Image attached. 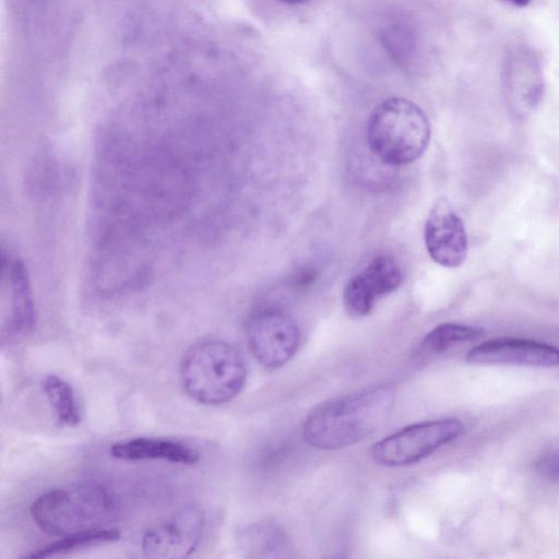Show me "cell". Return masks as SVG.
<instances>
[{
	"label": "cell",
	"mask_w": 559,
	"mask_h": 559,
	"mask_svg": "<svg viewBox=\"0 0 559 559\" xmlns=\"http://www.w3.org/2000/svg\"><path fill=\"white\" fill-rule=\"evenodd\" d=\"M247 379L241 354L233 345L209 340L197 343L183 356L180 380L186 393L205 405H221L235 399Z\"/></svg>",
	"instance_id": "4"
},
{
	"label": "cell",
	"mask_w": 559,
	"mask_h": 559,
	"mask_svg": "<svg viewBox=\"0 0 559 559\" xmlns=\"http://www.w3.org/2000/svg\"><path fill=\"white\" fill-rule=\"evenodd\" d=\"M36 525L56 536L108 527L118 515L111 493L96 483H80L51 489L31 507Z\"/></svg>",
	"instance_id": "2"
},
{
	"label": "cell",
	"mask_w": 559,
	"mask_h": 559,
	"mask_svg": "<svg viewBox=\"0 0 559 559\" xmlns=\"http://www.w3.org/2000/svg\"><path fill=\"white\" fill-rule=\"evenodd\" d=\"M247 340L255 360L267 369H274L294 357L299 347L300 331L290 316L269 310L250 320Z\"/></svg>",
	"instance_id": "6"
},
{
	"label": "cell",
	"mask_w": 559,
	"mask_h": 559,
	"mask_svg": "<svg viewBox=\"0 0 559 559\" xmlns=\"http://www.w3.org/2000/svg\"><path fill=\"white\" fill-rule=\"evenodd\" d=\"M463 430L464 425L453 418L414 424L374 443L371 456L385 466L411 465L455 440Z\"/></svg>",
	"instance_id": "5"
},
{
	"label": "cell",
	"mask_w": 559,
	"mask_h": 559,
	"mask_svg": "<svg viewBox=\"0 0 559 559\" xmlns=\"http://www.w3.org/2000/svg\"><path fill=\"white\" fill-rule=\"evenodd\" d=\"M481 334L483 331L477 328L457 323H443L432 329L421 340L418 353L424 357L435 356L456 344L474 341Z\"/></svg>",
	"instance_id": "14"
},
{
	"label": "cell",
	"mask_w": 559,
	"mask_h": 559,
	"mask_svg": "<svg viewBox=\"0 0 559 559\" xmlns=\"http://www.w3.org/2000/svg\"><path fill=\"white\" fill-rule=\"evenodd\" d=\"M425 245L430 258L444 267H457L467 257V235L450 201L440 198L425 224Z\"/></svg>",
	"instance_id": "9"
},
{
	"label": "cell",
	"mask_w": 559,
	"mask_h": 559,
	"mask_svg": "<svg viewBox=\"0 0 559 559\" xmlns=\"http://www.w3.org/2000/svg\"><path fill=\"white\" fill-rule=\"evenodd\" d=\"M504 1L511 2L518 7H525L530 3L531 0H504Z\"/></svg>",
	"instance_id": "17"
},
{
	"label": "cell",
	"mask_w": 559,
	"mask_h": 559,
	"mask_svg": "<svg viewBox=\"0 0 559 559\" xmlns=\"http://www.w3.org/2000/svg\"><path fill=\"white\" fill-rule=\"evenodd\" d=\"M2 338L15 340L28 335L35 324V309L23 263L2 255L1 264Z\"/></svg>",
	"instance_id": "8"
},
{
	"label": "cell",
	"mask_w": 559,
	"mask_h": 559,
	"mask_svg": "<svg viewBox=\"0 0 559 559\" xmlns=\"http://www.w3.org/2000/svg\"><path fill=\"white\" fill-rule=\"evenodd\" d=\"M43 389L58 421L63 426H76L80 415L72 386L56 374H47L43 380Z\"/></svg>",
	"instance_id": "15"
},
{
	"label": "cell",
	"mask_w": 559,
	"mask_h": 559,
	"mask_svg": "<svg viewBox=\"0 0 559 559\" xmlns=\"http://www.w3.org/2000/svg\"><path fill=\"white\" fill-rule=\"evenodd\" d=\"M536 468L544 477L559 480V450H554L543 455L538 460Z\"/></svg>",
	"instance_id": "16"
},
{
	"label": "cell",
	"mask_w": 559,
	"mask_h": 559,
	"mask_svg": "<svg viewBox=\"0 0 559 559\" xmlns=\"http://www.w3.org/2000/svg\"><path fill=\"white\" fill-rule=\"evenodd\" d=\"M472 364L559 367V348L522 338H496L472 348L466 355Z\"/></svg>",
	"instance_id": "11"
},
{
	"label": "cell",
	"mask_w": 559,
	"mask_h": 559,
	"mask_svg": "<svg viewBox=\"0 0 559 559\" xmlns=\"http://www.w3.org/2000/svg\"><path fill=\"white\" fill-rule=\"evenodd\" d=\"M430 135L427 115L417 104L403 97H389L379 103L367 122L369 148L386 165L401 166L418 159Z\"/></svg>",
	"instance_id": "3"
},
{
	"label": "cell",
	"mask_w": 559,
	"mask_h": 559,
	"mask_svg": "<svg viewBox=\"0 0 559 559\" xmlns=\"http://www.w3.org/2000/svg\"><path fill=\"white\" fill-rule=\"evenodd\" d=\"M204 525V513L199 507H185L171 519L144 534L142 551L150 558H186L198 547Z\"/></svg>",
	"instance_id": "7"
},
{
	"label": "cell",
	"mask_w": 559,
	"mask_h": 559,
	"mask_svg": "<svg viewBox=\"0 0 559 559\" xmlns=\"http://www.w3.org/2000/svg\"><path fill=\"white\" fill-rule=\"evenodd\" d=\"M394 400V388L383 384L325 402L307 417L304 438L308 444L321 450L355 444L386 421Z\"/></svg>",
	"instance_id": "1"
},
{
	"label": "cell",
	"mask_w": 559,
	"mask_h": 559,
	"mask_svg": "<svg viewBox=\"0 0 559 559\" xmlns=\"http://www.w3.org/2000/svg\"><path fill=\"white\" fill-rule=\"evenodd\" d=\"M402 280L401 267L394 259L374 258L346 283L343 292L345 310L353 317L369 314L377 300L395 290Z\"/></svg>",
	"instance_id": "10"
},
{
	"label": "cell",
	"mask_w": 559,
	"mask_h": 559,
	"mask_svg": "<svg viewBox=\"0 0 559 559\" xmlns=\"http://www.w3.org/2000/svg\"><path fill=\"white\" fill-rule=\"evenodd\" d=\"M120 537V532L114 527H103L90 531H83L63 536L60 540L49 544L24 558L40 559L62 556L79 549L91 547L98 544L116 542Z\"/></svg>",
	"instance_id": "13"
},
{
	"label": "cell",
	"mask_w": 559,
	"mask_h": 559,
	"mask_svg": "<svg viewBox=\"0 0 559 559\" xmlns=\"http://www.w3.org/2000/svg\"><path fill=\"white\" fill-rule=\"evenodd\" d=\"M110 454L122 461L163 460L177 464L192 465L199 452L181 442L159 438H134L116 442Z\"/></svg>",
	"instance_id": "12"
},
{
	"label": "cell",
	"mask_w": 559,
	"mask_h": 559,
	"mask_svg": "<svg viewBox=\"0 0 559 559\" xmlns=\"http://www.w3.org/2000/svg\"><path fill=\"white\" fill-rule=\"evenodd\" d=\"M280 1L288 3V4H298V3L306 2L308 0H280Z\"/></svg>",
	"instance_id": "18"
}]
</instances>
